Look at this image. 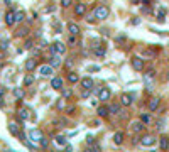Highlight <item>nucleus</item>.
Segmentation results:
<instances>
[{"label": "nucleus", "instance_id": "obj_21", "mask_svg": "<svg viewBox=\"0 0 169 152\" xmlns=\"http://www.w3.org/2000/svg\"><path fill=\"white\" fill-rule=\"evenodd\" d=\"M78 80H80V76H78L76 71H69V73H68V81H69L71 85L78 83Z\"/></svg>", "mask_w": 169, "mask_h": 152}, {"label": "nucleus", "instance_id": "obj_22", "mask_svg": "<svg viewBox=\"0 0 169 152\" xmlns=\"http://www.w3.org/2000/svg\"><path fill=\"white\" fill-rule=\"evenodd\" d=\"M51 64L52 68H59L61 66V59H59V54H52V57H51Z\"/></svg>", "mask_w": 169, "mask_h": 152}, {"label": "nucleus", "instance_id": "obj_29", "mask_svg": "<svg viewBox=\"0 0 169 152\" xmlns=\"http://www.w3.org/2000/svg\"><path fill=\"white\" fill-rule=\"evenodd\" d=\"M24 19H26V12H22V10L15 12V22H22Z\"/></svg>", "mask_w": 169, "mask_h": 152}, {"label": "nucleus", "instance_id": "obj_15", "mask_svg": "<svg viewBox=\"0 0 169 152\" xmlns=\"http://www.w3.org/2000/svg\"><path fill=\"white\" fill-rule=\"evenodd\" d=\"M68 32L71 36H78V34H80V26L75 24V22H69L68 24Z\"/></svg>", "mask_w": 169, "mask_h": 152}, {"label": "nucleus", "instance_id": "obj_36", "mask_svg": "<svg viewBox=\"0 0 169 152\" xmlns=\"http://www.w3.org/2000/svg\"><path fill=\"white\" fill-rule=\"evenodd\" d=\"M71 95H73V93H71V90H68V88H63V98H66V100H68V98H71Z\"/></svg>", "mask_w": 169, "mask_h": 152}, {"label": "nucleus", "instance_id": "obj_10", "mask_svg": "<svg viewBox=\"0 0 169 152\" xmlns=\"http://www.w3.org/2000/svg\"><path fill=\"white\" fill-rule=\"evenodd\" d=\"M80 85H81V88H83V90H92L93 88V80L90 76H85V78H81V80H80Z\"/></svg>", "mask_w": 169, "mask_h": 152}, {"label": "nucleus", "instance_id": "obj_37", "mask_svg": "<svg viewBox=\"0 0 169 152\" xmlns=\"http://www.w3.org/2000/svg\"><path fill=\"white\" fill-rule=\"evenodd\" d=\"M61 5H63L64 9H66V7H71L73 5V0H61Z\"/></svg>", "mask_w": 169, "mask_h": 152}, {"label": "nucleus", "instance_id": "obj_43", "mask_svg": "<svg viewBox=\"0 0 169 152\" xmlns=\"http://www.w3.org/2000/svg\"><path fill=\"white\" fill-rule=\"evenodd\" d=\"M152 152H156V150H152Z\"/></svg>", "mask_w": 169, "mask_h": 152}, {"label": "nucleus", "instance_id": "obj_17", "mask_svg": "<svg viewBox=\"0 0 169 152\" xmlns=\"http://www.w3.org/2000/svg\"><path fill=\"white\" fill-rule=\"evenodd\" d=\"M97 113H98V117H100V118H107L110 115V110H108V106H98Z\"/></svg>", "mask_w": 169, "mask_h": 152}, {"label": "nucleus", "instance_id": "obj_13", "mask_svg": "<svg viewBox=\"0 0 169 152\" xmlns=\"http://www.w3.org/2000/svg\"><path fill=\"white\" fill-rule=\"evenodd\" d=\"M5 24L9 27H12L14 24H17V22H15V12H12V10L7 12V14H5Z\"/></svg>", "mask_w": 169, "mask_h": 152}, {"label": "nucleus", "instance_id": "obj_28", "mask_svg": "<svg viewBox=\"0 0 169 152\" xmlns=\"http://www.w3.org/2000/svg\"><path fill=\"white\" fill-rule=\"evenodd\" d=\"M93 52L97 56H105V52H107V47L105 46H98L97 49H93Z\"/></svg>", "mask_w": 169, "mask_h": 152}, {"label": "nucleus", "instance_id": "obj_18", "mask_svg": "<svg viewBox=\"0 0 169 152\" xmlns=\"http://www.w3.org/2000/svg\"><path fill=\"white\" fill-rule=\"evenodd\" d=\"M9 132L12 135H20V129H19L17 122H10V124H9Z\"/></svg>", "mask_w": 169, "mask_h": 152}, {"label": "nucleus", "instance_id": "obj_6", "mask_svg": "<svg viewBox=\"0 0 169 152\" xmlns=\"http://www.w3.org/2000/svg\"><path fill=\"white\" fill-rule=\"evenodd\" d=\"M110 96H112V91H110L108 88H102V90H98V100L100 101H105L107 100H110Z\"/></svg>", "mask_w": 169, "mask_h": 152}, {"label": "nucleus", "instance_id": "obj_31", "mask_svg": "<svg viewBox=\"0 0 169 152\" xmlns=\"http://www.w3.org/2000/svg\"><path fill=\"white\" fill-rule=\"evenodd\" d=\"M64 106H66V98H59L57 103H56V108L61 112V110H64Z\"/></svg>", "mask_w": 169, "mask_h": 152}, {"label": "nucleus", "instance_id": "obj_32", "mask_svg": "<svg viewBox=\"0 0 169 152\" xmlns=\"http://www.w3.org/2000/svg\"><path fill=\"white\" fill-rule=\"evenodd\" d=\"M27 32H29V29L22 27V29H19V31L15 32V36H17V37H24V36H27Z\"/></svg>", "mask_w": 169, "mask_h": 152}, {"label": "nucleus", "instance_id": "obj_42", "mask_svg": "<svg viewBox=\"0 0 169 152\" xmlns=\"http://www.w3.org/2000/svg\"><path fill=\"white\" fill-rule=\"evenodd\" d=\"M85 152H93L92 149H85Z\"/></svg>", "mask_w": 169, "mask_h": 152}, {"label": "nucleus", "instance_id": "obj_38", "mask_svg": "<svg viewBox=\"0 0 169 152\" xmlns=\"http://www.w3.org/2000/svg\"><path fill=\"white\" fill-rule=\"evenodd\" d=\"M68 44H71V46H75V44H76L75 36H71V34H69V37H68Z\"/></svg>", "mask_w": 169, "mask_h": 152}, {"label": "nucleus", "instance_id": "obj_20", "mask_svg": "<svg viewBox=\"0 0 169 152\" xmlns=\"http://www.w3.org/2000/svg\"><path fill=\"white\" fill-rule=\"evenodd\" d=\"M75 14L76 15H85L86 14V5L85 3H76L75 5Z\"/></svg>", "mask_w": 169, "mask_h": 152}, {"label": "nucleus", "instance_id": "obj_27", "mask_svg": "<svg viewBox=\"0 0 169 152\" xmlns=\"http://www.w3.org/2000/svg\"><path fill=\"white\" fill-rule=\"evenodd\" d=\"M12 93H14V96L17 98V100H22V98H24V90L22 88H14V91H12Z\"/></svg>", "mask_w": 169, "mask_h": 152}, {"label": "nucleus", "instance_id": "obj_11", "mask_svg": "<svg viewBox=\"0 0 169 152\" xmlns=\"http://www.w3.org/2000/svg\"><path fill=\"white\" fill-rule=\"evenodd\" d=\"M51 86H52L54 90H57V91H59V90H63V86H64L63 78H59V76L52 78V80H51Z\"/></svg>", "mask_w": 169, "mask_h": 152}, {"label": "nucleus", "instance_id": "obj_24", "mask_svg": "<svg viewBox=\"0 0 169 152\" xmlns=\"http://www.w3.org/2000/svg\"><path fill=\"white\" fill-rule=\"evenodd\" d=\"M139 120L144 122L146 125H149L152 122V117H151V113H141V118H139Z\"/></svg>", "mask_w": 169, "mask_h": 152}, {"label": "nucleus", "instance_id": "obj_19", "mask_svg": "<svg viewBox=\"0 0 169 152\" xmlns=\"http://www.w3.org/2000/svg\"><path fill=\"white\" fill-rule=\"evenodd\" d=\"M120 108H122L120 101H118V103H112V105L108 106V110H110V115H118V113H120Z\"/></svg>", "mask_w": 169, "mask_h": 152}, {"label": "nucleus", "instance_id": "obj_35", "mask_svg": "<svg viewBox=\"0 0 169 152\" xmlns=\"http://www.w3.org/2000/svg\"><path fill=\"white\" fill-rule=\"evenodd\" d=\"M164 17H166V9H161L157 12V20L159 22H164Z\"/></svg>", "mask_w": 169, "mask_h": 152}, {"label": "nucleus", "instance_id": "obj_40", "mask_svg": "<svg viewBox=\"0 0 169 152\" xmlns=\"http://www.w3.org/2000/svg\"><path fill=\"white\" fill-rule=\"evenodd\" d=\"M66 152H73V147L68 145V144H66Z\"/></svg>", "mask_w": 169, "mask_h": 152}, {"label": "nucleus", "instance_id": "obj_41", "mask_svg": "<svg viewBox=\"0 0 169 152\" xmlns=\"http://www.w3.org/2000/svg\"><path fill=\"white\" fill-rule=\"evenodd\" d=\"M162 124H164V122L159 120V122H157V129H162Z\"/></svg>", "mask_w": 169, "mask_h": 152}, {"label": "nucleus", "instance_id": "obj_7", "mask_svg": "<svg viewBox=\"0 0 169 152\" xmlns=\"http://www.w3.org/2000/svg\"><path fill=\"white\" fill-rule=\"evenodd\" d=\"M132 103H134V96H132L130 93H123L120 96V105L122 106H130Z\"/></svg>", "mask_w": 169, "mask_h": 152}, {"label": "nucleus", "instance_id": "obj_1", "mask_svg": "<svg viewBox=\"0 0 169 152\" xmlns=\"http://www.w3.org/2000/svg\"><path fill=\"white\" fill-rule=\"evenodd\" d=\"M110 10L107 5H98L97 9H95V17H97V20H105L107 17H108Z\"/></svg>", "mask_w": 169, "mask_h": 152}, {"label": "nucleus", "instance_id": "obj_8", "mask_svg": "<svg viewBox=\"0 0 169 152\" xmlns=\"http://www.w3.org/2000/svg\"><path fill=\"white\" fill-rule=\"evenodd\" d=\"M156 142H157V140H156L154 135H144V137L141 139V144L144 147H151V145H154Z\"/></svg>", "mask_w": 169, "mask_h": 152}, {"label": "nucleus", "instance_id": "obj_2", "mask_svg": "<svg viewBox=\"0 0 169 152\" xmlns=\"http://www.w3.org/2000/svg\"><path fill=\"white\" fill-rule=\"evenodd\" d=\"M51 52L52 54H59V56H63L64 52H66V44L64 42H61V41H57V42H54L51 46Z\"/></svg>", "mask_w": 169, "mask_h": 152}, {"label": "nucleus", "instance_id": "obj_39", "mask_svg": "<svg viewBox=\"0 0 169 152\" xmlns=\"http://www.w3.org/2000/svg\"><path fill=\"white\" fill-rule=\"evenodd\" d=\"M90 91H92V90H85V91L81 93V96H83V98H88V96H90Z\"/></svg>", "mask_w": 169, "mask_h": 152}, {"label": "nucleus", "instance_id": "obj_33", "mask_svg": "<svg viewBox=\"0 0 169 152\" xmlns=\"http://www.w3.org/2000/svg\"><path fill=\"white\" fill-rule=\"evenodd\" d=\"M39 145L42 147V149H47V147H49V140H47L46 137H44V135L41 137V140H39Z\"/></svg>", "mask_w": 169, "mask_h": 152}, {"label": "nucleus", "instance_id": "obj_30", "mask_svg": "<svg viewBox=\"0 0 169 152\" xmlns=\"http://www.w3.org/2000/svg\"><path fill=\"white\" fill-rule=\"evenodd\" d=\"M56 144H57V145H66V144H68V139H66L64 135H57V137H56Z\"/></svg>", "mask_w": 169, "mask_h": 152}, {"label": "nucleus", "instance_id": "obj_4", "mask_svg": "<svg viewBox=\"0 0 169 152\" xmlns=\"http://www.w3.org/2000/svg\"><path fill=\"white\" fill-rule=\"evenodd\" d=\"M130 64H132V68H134L135 71H142V69H144V59H142V57H139V56L132 57Z\"/></svg>", "mask_w": 169, "mask_h": 152}, {"label": "nucleus", "instance_id": "obj_16", "mask_svg": "<svg viewBox=\"0 0 169 152\" xmlns=\"http://www.w3.org/2000/svg\"><path fill=\"white\" fill-rule=\"evenodd\" d=\"M159 147H161V150H167L169 149V137L167 135H162V137L159 139Z\"/></svg>", "mask_w": 169, "mask_h": 152}, {"label": "nucleus", "instance_id": "obj_25", "mask_svg": "<svg viewBox=\"0 0 169 152\" xmlns=\"http://www.w3.org/2000/svg\"><path fill=\"white\" fill-rule=\"evenodd\" d=\"M19 117L22 118V120H29V118H31V115H29V110H27V108H20V110H19Z\"/></svg>", "mask_w": 169, "mask_h": 152}, {"label": "nucleus", "instance_id": "obj_9", "mask_svg": "<svg viewBox=\"0 0 169 152\" xmlns=\"http://www.w3.org/2000/svg\"><path fill=\"white\" fill-rule=\"evenodd\" d=\"M24 68H26V71H34L36 68H37V59H34V57H29L26 61V64H24Z\"/></svg>", "mask_w": 169, "mask_h": 152}, {"label": "nucleus", "instance_id": "obj_34", "mask_svg": "<svg viewBox=\"0 0 169 152\" xmlns=\"http://www.w3.org/2000/svg\"><path fill=\"white\" fill-rule=\"evenodd\" d=\"M32 47H34V39H27L26 42H24V49L29 51V49H32Z\"/></svg>", "mask_w": 169, "mask_h": 152}, {"label": "nucleus", "instance_id": "obj_26", "mask_svg": "<svg viewBox=\"0 0 169 152\" xmlns=\"http://www.w3.org/2000/svg\"><path fill=\"white\" fill-rule=\"evenodd\" d=\"M32 83H34V76H32V75H26V76H24V81H22L24 86H31Z\"/></svg>", "mask_w": 169, "mask_h": 152}, {"label": "nucleus", "instance_id": "obj_5", "mask_svg": "<svg viewBox=\"0 0 169 152\" xmlns=\"http://www.w3.org/2000/svg\"><path fill=\"white\" fill-rule=\"evenodd\" d=\"M39 73H41V76L49 78V76H52V73H54V68H52L51 64H44V66L39 68Z\"/></svg>", "mask_w": 169, "mask_h": 152}, {"label": "nucleus", "instance_id": "obj_23", "mask_svg": "<svg viewBox=\"0 0 169 152\" xmlns=\"http://www.w3.org/2000/svg\"><path fill=\"white\" fill-rule=\"evenodd\" d=\"M113 142L117 144V145H122L123 144V132H117L113 135Z\"/></svg>", "mask_w": 169, "mask_h": 152}, {"label": "nucleus", "instance_id": "obj_3", "mask_svg": "<svg viewBox=\"0 0 169 152\" xmlns=\"http://www.w3.org/2000/svg\"><path fill=\"white\" fill-rule=\"evenodd\" d=\"M130 130L132 132H135V134H142L144 130H146V124L141 120H135V122H132L130 124Z\"/></svg>", "mask_w": 169, "mask_h": 152}, {"label": "nucleus", "instance_id": "obj_12", "mask_svg": "<svg viewBox=\"0 0 169 152\" xmlns=\"http://www.w3.org/2000/svg\"><path fill=\"white\" fill-rule=\"evenodd\" d=\"M159 105H161V98L154 96V98H151V100H149V105H147V106H149L151 112H156V110L159 108Z\"/></svg>", "mask_w": 169, "mask_h": 152}, {"label": "nucleus", "instance_id": "obj_14", "mask_svg": "<svg viewBox=\"0 0 169 152\" xmlns=\"http://www.w3.org/2000/svg\"><path fill=\"white\" fill-rule=\"evenodd\" d=\"M29 137H31V140L39 142L41 137H42V132H41V130H37V129H34V130H31V132H29Z\"/></svg>", "mask_w": 169, "mask_h": 152}]
</instances>
